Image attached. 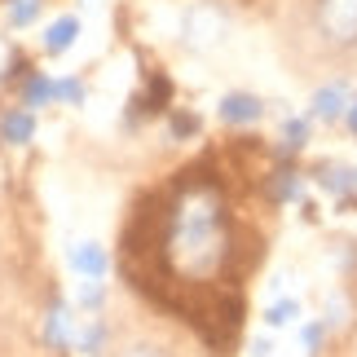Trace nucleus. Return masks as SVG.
<instances>
[{"label":"nucleus","instance_id":"f257e3e1","mask_svg":"<svg viewBox=\"0 0 357 357\" xmlns=\"http://www.w3.org/2000/svg\"><path fill=\"white\" fill-rule=\"evenodd\" d=\"M123 247V273L132 287H150L159 278L168 287L159 305H168L172 291H203L234 269L238 225L229 216L225 190L208 172H181L155 199V212H142L128 225Z\"/></svg>","mask_w":357,"mask_h":357},{"label":"nucleus","instance_id":"f03ea898","mask_svg":"<svg viewBox=\"0 0 357 357\" xmlns=\"http://www.w3.org/2000/svg\"><path fill=\"white\" fill-rule=\"evenodd\" d=\"M305 40L322 58H353L357 53V0H309Z\"/></svg>","mask_w":357,"mask_h":357},{"label":"nucleus","instance_id":"7ed1b4c3","mask_svg":"<svg viewBox=\"0 0 357 357\" xmlns=\"http://www.w3.org/2000/svg\"><path fill=\"white\" fill-rule=\"evenodd\" d=\"M181 31H185V45H190V49L216 45V40L225 36V9L216 5V0H199V5H190Z\"/></svg>","mask_w":357,"mask_h":357},{"label":"nucleus","instance_id":"20e7f679","mask_svg":"<svg viewBox=\"0 0 357 357\" xmlns=\"http://www.w3.org/2000/svg\"><path fill=\"white\" fill-rule=\"evenodd\" d=\"M349 79H331V84H322L318 93H313V102H309V115L313 119H322V123H335V119H344L349 115Z\"/></svg>","mask_w":357,"mask_h":357},{"label":"nucleus","instance_id":"39448f33","mask_svg":"<svg viewBox=\"0 0 357 357\" xmlns=\"http://www.w3.org/2000/svg\"><path fill=\"white\" fill-rule=\"evenodd\" d=\"M260 119H265V102L256 93H225L221 98V123H229V128H247Z\"/></svg>","mask_w":357,"mask_h":357},{"label":"nucleus","instance_id":"423d86ee","mask_svg":"<svg viewBox=\"0 0 357 357\" xmlns=\"http://www.w3.org/2000/svg\"><path fill=\"white\" fill-rule=\"evenodd\" d=\"M111 357H172V349L163 344L159 335H150V331H132V335H123L115 340V349H106Z\"/></svg>","mask_w":357,"mask_h":357},{"label":"nucleus","instance_id":"0eeeda50","mask_svg":"<svg viewBox=\"0 0 357 357\" xmlns=\"http://www.w3.org/2000/svg\"><path fill=\"white\" fill-rule=\"evenodd\" d=\"M49 102H53V79L45 71H31L13 89V106H22V111H40V106H49Z\"/></svg>","mask_w":357,"mask_h":357},{"label":"nucleus","instance_id":"6e6552de","mask_svg":"<svg viewBox=\"0 0 357 357\" xmlns=\"http://www.w3.org/2000/svg\"><path fill=\"white\" fill-rule=\"evenodd\" d=\"M31 137H36V111L13 106V111L0 115V142H5V146H26Z\"/></svg>","mask_w":357,"mask_h":357},{"label":"nucleus","instance_id":"1a4fd4ad","mask_svg":"<svg viewBox=\"0 0 357 357\" xmlns=\"http://www.w3.org/2000/svg\"><path fill=\"white\" fill-rule=\"evenodd\" d=\"M75 36H79V18H75V13H62V18L49 22V31H45V40H40V45H45L49 58H62V53L75 45Z\"/></svg>","mask_w":357,"mask_h":357},{"label":"nucleus","instance_id":"9d476101","mask_svg":"<svg viewBox=\"0 0 357 357\" xmlns=\"http://www.w3.org/2000/svg\"><path fill=\"white\" fill-rule=\"evenodd\" d=\"M318 185L331 190V195H340V203H353V172L340 168V163H318Z\"/></svg>","mask_w":357,"mask_h":357},{"label":"nucleus","instance_id":"9b49d317","mask_svg":"<svg viewBox=\"0 0 357 357\" xmlns=\"http://www.w3.org/2000/svg\"><path fill=\"white\" fill-rule=\"evenodd\" d=\"M296 195H300V172L287 168V163H282V168H273L269 172V199L273 203H291Z\"/></svg>","mask_w":357,"mask_h":357},{"label":"nucleus","instance_id":"f8f14e48","mask_svg":"<svg viewBox=\"0 0 357 357\" xmlns=\"http://www.w3.org/2000/svg\"><path fill=\"white\" fill-rule=\"evenodd\" d=\"M71 265L84 273V278H102V273H106V252H102L98 243H84V247H75V252H71Z\"/></svg>","mask_w":357,"mask_h":357},{"label":"nucleus","instance_id":"ddd939ff","mask_svg":"<svg viewBox=\"0 0 357 357\" xmlns=\"http://www.w3.org/2000/svg\"><path fill=\"white\" fill-rule=\"evenodd\" d=\"M309 132H313L309 119H287V123H282V155L305 150V146H309Z\"/></svg>","mask_w":357,"mask_h":357},{"label":"nucleus","instance_id":"4468645a","mask_svg":"<svg viewBox=\"0 0 357 357\" xmlns=\"http://www.w3.org/2000/svg\"><path fill=\"white\" fill-rule=\"evenodd\" d=\"M66 331H71V318H66V309H62V305H53L49 326H45V340H49V349H53V353H62V349H66Z\"/></svg>","mask_w":357,"mask_h":357},{"label":"nucleus","instance_id":"2eb2a0df","mask_svg":"<svg viewBox=\"0 0 357 357\" xmlns=\"http://www.w3.org/2000/svg\"><path fill=\"white\" fill-rule=\"evenodd\" d=\"M84 98H89V84H84V79H75V75H66V79H53V102L79 106Z\"/></svg>","mask_w":357,"mask_h":357},{"label":"nucleus","instance_id":"dca6fc26","mask_svg":"<svg viewBox=\"0 0 357 357\" xmlns=\"http://www.w3.org/2000/svg\"><path fill=\"white\" fill-rule=\"evenodd\" d=\"M40 5H45V0H9V22L13 26H31Z\"/></svg>","mask_w":357,"mask_h":357},{"label":"nucleus","instance_id":"f3484780","mask_svg":"<svg viewBox=\"0 0 357 357\" xmlns=\"http://www.w3.org/2000/svg\"><path fill=\"white\" fill-rule=\"evenodd\" d=\"M296 318H300V305H296V300H278V305H269V313H265L269 326H287V322H296Z\"/></svg>","mask_w":357,"mask_h":357},{"label":"nucleus","instance_id":"a211bd4d","mask_svg":"<svg viewBox=\"0 0 357 357\" xmlns=\"http://www.w3.org/2000/svg\"><path fill=\"white\" fill-rule=\"evenodd\" d=\"M168 132H172V142H185V137H195V132H199V119H195V115H185V111H172Z\"/></svg>","mask_w":357,"mask_h":357},{"label":"nucleus","instance_id":"6ab92c4d","mask_svg":"<svg viewBox=\"0 0 357 357\" xmlns=\"http://www.w3.org/2000/svg\"><path fill=\"white\" fill-rule=\"evenodd\" d=\"M322 340H326V322H309L305 331H300V344H305V353H309V357L322 349Z\"/></svg>","mask_w":357,"mask_h":357},{"label":"nucleus","instance_id":"aec40b11","mask_svg":"<svg viewBox=\"0 0 357 357\" xmlns=\"http://www.w3.org/2000/svg\"><path fill=\"white\" fill-rule=\"evenodd\" d=\"M344 123H349V132H353V137H357V102H353V106H349V115H344Z\"/></svg>","mask_w":357,"mask_h":357},{"label":"nucleus","instance_id":"412c9836","mask_svg":"<svg viewBox=\"0 0 357 357\" xmlns=\"http://www.w3.org/2000/svg\"><path fill=\"white\" fill-rule=\"evenodd\" d=\"M252 357H269V340H256V344H252Z\"/></svg>","mask_w":357,"mask_h":357},{"label":"nucleus","instance_id":"4be33fe9","mask_svg":"<svg viewBox=\"0 0 357 357\" xmlns=\"http://www.w3.org/2000/svg\"><path fill=\"white\" fill-rule=\"evenodd\" d=\"M353 185H357V168H353Z\"/></svg>","mask_w":357,"mask_h":357}]
</instances>
